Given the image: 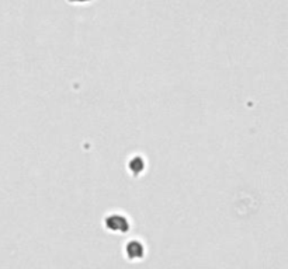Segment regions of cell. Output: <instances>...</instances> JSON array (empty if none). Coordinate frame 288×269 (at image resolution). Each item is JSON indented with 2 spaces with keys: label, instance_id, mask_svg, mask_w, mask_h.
I'll return each instance as SVG.
<instances>
[{
  "label": "cell",
  "instance_id": "cell-1",
  "mask_svg": "<svg viewBox=\"0 0 288 269\" xmlns=\"http://www.w3.org/2000/svg\"><path fill=\"white\" fill-rule=\"evenodd\" d=\"M106 227L114 233H125L129 230L128 220L121 215H111L106 219Z\"/></svg>",
  "mask_w": 288,
  "mask_h": 269
},
{
  "label": "cell",
  "instance_id": "cell-2",
  "mask_svg": "<svg viewBox=\"0 0 288 269\" xmlns=\"http://www.w3.org/2000/svg\"><path fill=\"white\" fill-rule=\"evenodd\" d=\"M125 254L128 259H139L144 257L145 254V249H144V246L139 243V241H129L128 244L125 246Z\"/></svg>",
  "mask_w": 288,
  "mask_h": 269
},
{
  "label": "cell",
  "instance_id": "cell-3",
  "mask_svg": "<svg viewBox=\"0 0 288 269\" xmlns=\"http://www.w3.org/2000/svg\"><path fill=\"white\" fill-rule=\"evenodd\" d=\"M144 167H145V163L139 157H135L134 160H131V163H129V168H131V171L134 172V174H139L141 171H144Z\"/></svg>",
  "mask_w": 288,
  "mask_h": 269
},
{
  "label": "cell",
  "instance_id": "cell-4",
  "mask_svg": "<svg viewBox=\"0 0 288 269\" xmlns=\"http://www.w3.org/2000/svg\"><path fill=\"white\" fill-rule=\"evenodd\" d=\"M77 1H86V0H77Z\"/></svg>",
  "mask_w": 288,
  "mask_h": 269
}]
</instances>
